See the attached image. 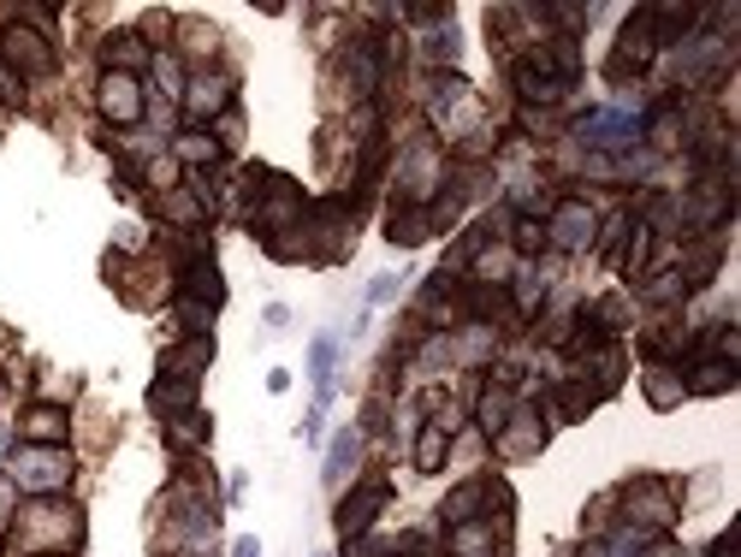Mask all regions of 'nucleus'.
Wrapping results in <instances>:
<instances>
[{"label":"nucleus","instance_id":"obj_11","mask_svg":"<svg viewBox=\"0 0 741 557\" xmlns=\"http://www.w3.org/2000/svg\"><path fill=\"white\" fill-rule=\"evenodd\" d=\"M95 101H101V113H107L113 125H137V120H142V83L125 78V71H107Z\"/></svg>","mask_w":741,"mask_h":557},{"label":"nucleus","instance_id":"obj_31","mask_svg":"<svg viewBox=\"0 0 741 557\" xmlns=\"http://www.w3.org/2000/svg\"><path fill=\"white\" fill-rule=\"evenodd\" d=\"M433 113H445V107H452V101H463V95H469V83H463V71H433Z\"/></svg>","mask_w":741,"mask_h":557},{"label":"nucleus","instance_id":"obj_16","mask_svg":"<svg viewBox=\"0 0 741 557\" xmlns=\"http://www.w3.org/2000/svg\"><path fill=\"white\" fill-rule=\"evenodd\" d=\"M214 362V332H191L179 350H167V362H161V374L172 379H202V368Z\"/></svg>","mask_w":741,"mask_h":557},{"label":"nucleus","instance_id":"obj_21","mask_svg":"<svg viewBox=\"0 0 741 557\" xmlns=\"http://www.w3.org/2000/svg\"><path fill=\"white\" fill-rule=\"evenodd\" d=\"M208 433H214V421L202 416V409L167 416V445H172V451H196V445H208Z\"/></svg>","mask_w":741,"mask_h":557},{"label":"nucleus","instance_id":"obj_32","mask_svg":"<svg viewBox=\"0 0 741 557\" xmlns=\"http://www.w3.org/2000/svg\"><path fill=\"white\" fill-rule=\"evenodd\" d=\"M641 291H647V303H676V297H688V285H682L676 268H664L659 278H641Z\"/></svg>","mask_w":741,"mask_h":557},{"label":"nucleus","instance_id":"obj_44","mask_svg":"<svg viewBox=\"0 0 741 557\" xmlns=\"http://www.w3.org/2000/svg\"><path fill=\"white\" fill-rule=\"evenodd\" d=\"M711 557H730V534H723V539H711Z\"/></svg>","mask_w":741,"mask_h":557},{"label":"nucleus","instance_id":"obj_14","mask_svg":"<svg viewBox=\"0 0 741 557\" xmlns=\"http://www.w3.org/2000/svg\"><path fill=\"white\" fill-rule=\"evenodd\" d=\"M179 297L202 303V309H220V303H226V278H220V268H214L208 255H202V261H184V273H179Z\"/></svg>","mask_w":741,"mask_h":557},{"label":"nucleus","instance_id":"obj_40","mask_svg":"<svg viewBox=\"0 0 741 557\" xmlns=\"http://www.w3.org/2000/svg\"><path fill=\"white\" fill-rule=\"evenodd\" d=\"M214 143H226V149H238V143H243V120H238V113H220V125H214Z\"/></svg>","mask_w":741,"mask_h":557},{"label":"nucleus","instance_id":"obj_22","mask_svg":"<svg viewBox=\"0 0 741 557\" xmlns=\"http://www.w3.org/2000/svg\"><path fill=\"white\" fill-rule=\"evenodd\" d=\"M445 522L452 527H463V522H481L487 516V480H469V487H457L452 498H445Z\"/></svg>","mask_w":741,"mask_h":557},{"label":"nucleus","instance_id":"obj_43","mask_svg":"<svg viewBox=\"0 0 741 557\" xmlns=\"http://www.w3.org/2000/svg\"><path fill=\"white\" fill-rule=\"evenodd\" d=\"M231 557H261V539H250V534H243L238 546H231Z\"/></svg>","mask_w":741,"mask_h":557},{"label":"nucleus","instance_id":"obj_13","mask_svg":"<svg viewBox=\"0 0 741 557\" xmlns=\"http://www.w3.org/2000/svg\"><path fill=\"white\" fill-rule=\"evenodd\" d=\"M492 439H499V451H504L511 463H516V457H534V451L546 445V421L534 416V409H511V421H504Z\"/></svg>","mask_w":741,"mask_h":557},{"label":"nucleus","instance_id":"obj_8","mask_svg":"<svg viewBox=\"0 0 741 557\" xmlns=\"http://www.w3.org/2000/svg\"><path fill=\"white\" fill-rule=\"evenodd\" d=\"M386 504H391V487H386V480H368V487H356L351 498H344L332 522H339V534H344V539H362L374 522H380V510H386Z\"/></svg>","mask_w":741,"mask_h":557},{"label":"nucleus","instance_id":"obj_6","mask_svg":"<svg viewBox=\"0 0 741 557\" xmlns=\"http://www.w3.org/2000/svg\"><path fill=\"white\" fill-rule=\"evenodd\" d=\"M403 179H398V196H403V208H428L433 202V190H440L445 179V167H440V149L433 143H415L410 155H403Z\"/></svg>","mask_w":741,"mask_h":557},{"label":"nucleus","instance_id":"obj_20","mask_svg":"<svg viewBox=\"0 0 741 557\" xmlns=\"http://www.w3.org/2000/svg\"><path fill=\"white\" fill-rule=\"evenodd\" d=\"M386 238L398 243V249H415V243H428V238H433V214H428V208H391V226H386Z\"/></svg>","mask_w":741,"mask_h":557},{"label":"nucleus","instance_id":"obj_42","mask_svg":"<svg viewBox=\"0 0 741 557\" xmlns=\"http://www.w3.org/2000/svg\"><path fill=\"white\" fill-rule=\"evenodd\" d=\"M285 320H290V309H285V303H267V327H273V332H280V327H285Z\"/></svg>","mask_w":741,"mask_h":557},{"label":"nucleus","instance_id":"obj_17","mask_svg":"<svg viewBox=\"0 0 741 557\" xmlns=\"http://www.w3.org/2000/svg\"><path fill=\"white\" fill-rule=\"evenodd\" d=\"M71 421L60 403H36L31 416H24V445H66Z\"/></svg>","mask_w":741,"mask_h":557},{"label":"nucleus","instance_id":"obj_34","mask_svg":"<svg viewBox=\"0 0 741 557\" xmlns=\"http://www.w3.org/2000/svg\"><path fill=\"white\" fill-rule=\"evenodd\" d=\"M511 238H516V249H522V255H534V249H546V226H540V219H511Z\"/></svg>","mask_w":741,"mask_h":557},{"label":"nucleus","instance_id":"obj_35","mask_svg":"<svg viewBox=\"0 0 741 557\" xmlns=\"http://www.w3.org/2000/svg\"><path fill=\"white\" fill-rule=\"evenodd\" d=\"M428 60H457V31L452 24H440V31H428Z\"/></svg>","mask_w":741,"mask_h":557},{"label":"nucleus","instance_id":"obj_26","mask_svg":"<svg viewBox=\"0 0 741 557\" xmlns=\"http://www.w3.org/2000/svg\"><path fill=\"white\" fill-rule=\"evenodd\" d=\"M356 451H362V433L356 428H344L339 439H332V451H327V487H339V480L356 468Z\"/></svg>","mask_w":741,"mask_h":557},{"label":"nucleus","instance_id":"obj_30","mask_svg":"<svg viewBox=\"0 0 741 557\" xmlns=\"http://www.w3.org/2000/svg\"><path fill=\"white\" fill-rule=\"evenodd\" d=\"M492 552V522H463L452 539V557H487Z\"/></svg>","mask_w":741,"mask_h":557},{"label":"nucleus","instance_id":"obj_12","mask_svg":"<svg viewBox=\"0 0 741 557\" xmlns=\"http://www.w3.org/2000/svg\"><path fill=\"white\" fill-rule=\"evenodd\" d=\"M231 78H220V71H202V78L184 83V107H191V120H220V113H231Z\"/></svg>","mask_w":741,"mask_h":557},{"label":"nucleus","instance_id":"obj_7","mask_svg":"<svg viewBox=\"0 0 741 557\" xmlns=\"http://www.w3.org/2000/svg\"><path fill=\"white\" fill-rule=\"evenodd\" d=\"M593 231H600V214H593L581 196H563L558 208H551L546 243H551V249H570V255H575V249H588V243H593Z\"/></svg>","mask_w":741,"mask_h":557},{"label":"nucleus","instance_id":"obj_24","mask_svg":"<svg viewBox=\"0 0 741 557\" xmlns=\"http://www.w3.org/2000/svg\"><path fill=\"white\" fill-rule=\"evenodd\" d=\"M593 403H600V391H593L588 379H570V386L551 391V416H558V421H581Z\"/></svg>","mask_w":741,"mask_h":557},{"label":"nucleus","instance_id":"obj_41","mask_svg":"<svg viewBox=\"0 0 741 557\" xmlns=\"http://www.w3.org/2000/svg\"><path fill=\"white\" fill-rule=\"evenodd\" d=\"M374 303H386V297H398V278H374V291H368Z\"/></svg>","mask_w":741,"mask_h":557},{"label":"nucleus","instance_id":"obj_5","mask_svg":"<svg viewBox=\"0 0 741 557\" xmlns=\"http://www.w3.org/2000/svg\"><path fill=\"white\" fill-rule=\"evenodd\" d=\"M623 516H629V527H641V534H659V527L676 522V487L671 480H629L623 487Z\"/></svg>","mask_w":741,"mask_h":557},{"label":"nucleus","instance_id":"obj_25","mask_svg":"<svg viewBox=\"0 0 741 557\" xmlns=\"http://www.w3.org/2000/svg\"><path fill=\"white\" fill-rule=\"evenodd\" d=\"M332 356H339V339H315L309 344V379H315V403L327 409V398H332Z\"/></svg>","mask_w":741,"mask_h":557},{"label":"nucleus","instance_id":"obj_45","mask_svg":"<svg viewBox=\"0 0 741 557\" xmlns=\"http://www.w3.org/2000/svg\"><path fill=\"white\" fill-rule=\"evenodd\" d=\"M48 557H71V552H48Z\"/></svg>","mask_w":741,"mask_h":557},{"label":"nucleus","instance_id":"obj_10","mask_svg":"<svg viewBox=\"0 0 741 557\" xmlns=\"http://www.w3.org/2000/svg\"><path fill=\"white\" fill-rule=\"evenodd\" d=\"M652 54H659V42H652V19L647 12H629V24H623V42L612 54V78H629V71H641Z\"/></svg>","mask_w":741,"mask_h":557},{"label":"nucleus","instance_id":"obj_23","mask_svg":"<svg viewBox=\"0 0 741 557\" xmlns=\"http://www.w3.org/2000/svg\"><path fill=\"white\" fill-rule=\"evenodd\" d=\"M647 398H652V409H676L682 398H688L676 362H652V368H647Z\"/></svg>","mask_w":741,"mask_h":557},{"label":"nucleus","instance_id":"obj_36","mask_svg":"<svg viewBox=\"0 0 741 557\" xmlns=\"http://www.w3.org/2000/svg\"><path fill=\"white\" fill-rule=\"evenodd\" d=\"M155 83H161L167 95H184V71H179V60H172V54H161V60H155Z\"/></svg>","mask_w":741,"mask_h":557},{"label":"nucleus","instance_id":"obj_39","mask_svg":"<svg viewBox=\"0 0 741 557\" xmlns=\"http://www.w3.org/2000/svg\"><path fill=\"white\" fill-rule=\"evenodd\" d=\"M179 320L191 332H208V320H214V309H202V303H191V297H179Z\"/></svg>","mask_w":741,"mask_h":557},{"label":"nucleus","instance_id":"obj_2","mask_svg":"<svg viewBox=\"0 0 741 557\" xmlns=\"http://www.w3.org/2000/svg\"><path fill=\"white\" fill-rule=\"evenodd\" d=\"M641 130H647V120H635V113H623V107H593L575 120V137L600 155H635L641 149Z\"/></svg>","mask_w":741,"mask_h":557},{"label":"nucleus","instance_id":"obj_33","mask_svg":"<svg viewBox=\"0 0 741 557\" xmlns=\"http://www.w3.org/2000/svg\"><path fill=\"white\" fill-rule=\"evenodd\" d=\"M629 226H635V219L617 214V219H605V231H593V238H600V249H605V261H617V249H623V238H629Z\"/></svg>","mask_w":741,"mask_h":557},{"label":"nucleus","instance_id":"obj_19","mask_svg":"<svg viewBox=\"0 0 741 557\" xmlns=\"http://www.w3.org/2000/svg\"><path fill=\"white\" fill-rule=\"evenodd\" d=\"M101 60H107V71H125V78H130V71L149 60V42H142L137 31H119V36L101 42Z\"/></svg>","mask_w":741,"mask_h":557},{"label":"nucleus","instance_id":"obj_37","mask_svg":"<svg viewBox=\"0 0 741 557\" xmlns=\"http://www.w3.org/2000/svg\"><path fill=\"white\" fill-rule=\"evenodd\" d=\"M540 291H546V278L534 273V268L516 273V303H522V309H534V303H540Z\"/></svg>","mask_w":741,"mask_h":557},{"label":"nucleus","instance_id":"obj_1","mask_svg":"<svg viewBox=\"0 0 741 557\" xmlns=\"http://www.w3.org/2000/svg\"><path fill=\"white\" fill-rule=\"evenodd\" d=\"M78 539H83V516H78L71 504H54V498H48V504H31V510L19 516V534H12V557H19L24 546H31V552L42 546V557H48V552H71Z\"/></svg>","mask_w":741,"mask_h":557},{"label":"nucleus","instance_id":"obj_3","mask_svg":"<svg viewBox=\"0 0 741 557\" xmlns=\"http://www.w3.org/2000/svg\"><path fill=\"white\" fill-rule=\"evenodd\" d=\"M682 226L688 231H723L730 226V214H736V190L723 172H706V179H694V190L682 196Z\"/></svg>","mask_w":741,"mask_h":557},{"label":"nucleus","instance_id":"obj_27","mask_svg":"<svg viewBox=\"0 0 741 557\" xmlns=\"http://www.w3.org/2000/svg\"><path fill=\"white\" fill-rule=\"evenodd\" d=\"M172 155L191 160V167H214V160H220V143H214V130H184V137H172Z\"/></svg>","mask_w":741,"mask_h":557},{"label":"nucleus","instance_id":"obj_18","mask_svg":"<svg viewBox=\"0 0 741 557\" xmlns=\"http://www.w3.org/2000/svg\"><path fill=\"white\" fill-rule=\"evenodd\" d=\"M149 409H155V416H184V409H196V379L161 374V379L149 386Z\"/></svg>","mask_w":741,"mask_h":557},{"label":"nucleus","instance_id":"obj_4","mask_svg":"<svg viewBox=\"0 0 741 557\" xmlns=\"http://www.w3.org/2000/svg\"><path fill=\"white\" fill-rule=\"evenodd\" d=\"M12 480H19L24 492H60L71 480V451L66 445H19Z\"/></svg>","mask_w":741,"mask_h":557},{"label":"nucleus","instance_id":"obj_28","mask_svg":"<svg viewBox=\"0 0 741 557\" xmlns=\"http://www.w3.org/2000/svg\"><path fill=\"white\" fill-rule=\"evenodd\" d=\"M445 451H452V433L433 421V428H421V439H415V468L421 475H433V468H445Z\"/></svg>","mask_w":741,"mask_h":557},{"label":"nucleus","instance_id":"obj_29","mask_svg":"<svg viewBox=\"0 0 741 557\" xmlns=\"http://www.w3.org/2000/svg\"><path fill=\"white\" fill-rule=\"evenodd\" d=\"M511 409H516L511 391H504V386H487V391H481V403H475V416H481V428H487V433H499L504 421H511Z\"/></svg>","mask_w":741,"mask_h":557},{"label":"nucleus","instance_id":"obj_9","mask_svg":"<svg viewBox=\"0 0 741 557\" xmlns=\"http://www.w3.org/2000/svg\"><path fill=\"white\" fill-rule=\"evenodd\" d=\"M0 54H7V66L19 71V78H24V71H36V78H42V71H54L48 36H42V31H24V24H12V31L0 36Z\"/></svg>","mask_w":741,"mask_h":557},{"label":"nucleus","instance_id":"obj_38","mask_svg":"<svg viewBox=\"0 0 741 557\" xmlns=\"http://www.w3.org/2000/svg\"><path fill=\"white\" fill-rule=\"evenodd\" d=\"M0 107H24V78L12 66H0Z\"/></svg>","mask_w":741,"mask_h":557},{"label":"nucleus","instance_id":"obj_15","mask_svg":"<svg viewBox=\"0 0 741 557\" xmlns=\"http://www.w3.org/2000/svg\"><path fill=\"white\" fill-rule=\"evenodd\" d=\"M736 362H718V356H700V362H688V374H682V391L688 398H718V391H730L736 386Z\"/></svg>","mask_w":741,"mask_h":557}]
</instances>
